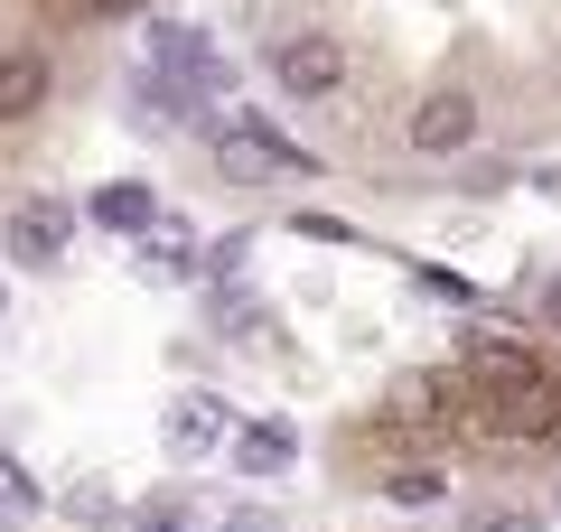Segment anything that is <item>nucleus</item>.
I'll list each match as a JSON object with an SVG mask.
<instances>
[{"label": "nucleus", "instance_id": "f257e3e1", "mask_svg": "<svg viewBox=\"0 0 561 532\" xmlns=\"http://www.w3.org/2000/svg\"><path fill=\"white\" fill-rule=\"evenodd\" d=\"M272 84L290 103H319L346 84V47L328 38V28H290V38H272Z\"/></svg>", "mask_w": 561, "mask_h": 532}, {"label": "nucleus", "instance_id": "f03ea898", "mask_svg": "<svg viewBox=\"0 0 561 532\" xmlns=\"http://www.w3.org/2000/svg\"><path fill=\"white\" fill-rule=\"evenodd\" d=\"M412 150H421V159H459V150H478V94H468V84L421 94V103H412Z\"/></svg>", "mask_w": 561, "mask_h": 532}, {"label": "nucleus", "instance_id": "7ed1b4c3", "mask_svg": "<svg viewBox=\"0 0 561 532\" xmlns=\"http://www.w3.org/2000/svg\"><path fill=\"white\" fill-rule=\"evenodd\" d=\"M47 94H57V57L47 47H10L0 57V122H38Z\"/></svg>", "mask_w": 561, "mask_h": 532}, {"label": "nucleus", "instance_id": "20e7f679", "mask_svg": "<svg viewBox=\"0 0 561 532\" xmlns=\"http://www.w3.org/2000/svg\"><path fill=\"white\" fill-rule=\"evenodd\" d=\"M66 234H76V206L28 197L20 216H10V262H57V253H66Z\"/></svg>", "mask_w": 561, "mask_h": 532}, {"label": "nucleus", "instance_id": "39448f33", "mask_svg": "<svg viewBox=\"0 0 561 532\" xmlns=\"http://www.w3.org/2000/svg\"><path fill=\"white\" fill-rule=\"evenodd\" d=\"M84 216L113 224V234H150V224H160V197H150L140 177H113V187H94V197H84Z\"/></svg>", "mask_w": 561, "mask_h": 532}, {"label": "nucleus", "instance_id": "423d86ee", "mask_svg": "<svg viewBox=\"0 0 561 532\" xmlns=\"http://www.w3.org/2000/svg\"><path fill=\"white\" fill-rule=\"evenodd\" d=\"M225 430H234V420H225L206 393L169 402V449H179V458H216V449H225Z\"/></svg>", "mask_w": 561, "mask_h": 532}, {"label": "nucleus", "instance_id": "0eeeda50", "mask_svg": "<svg viewBox=\"0 0 561 532\" xmlns=\"http://www.w3.org/2000/svg\"><path fill=\"white\" fill-rule=\"evenodd\" d=\"M225 449H234V467H243V476H280L290 458H300V439L280 430V420H253V430H234Z\"/></svg>", "mask_w": 561, "mask_h": 532}, {"label": "nucleus", "instance_id": "6e6552de", "mask_svg": "<svg viewBox=\"0 0 561 532\" xmlns=\"http://www.w3.org/2000/svg\"><path fill=\"white\" fill-rule=\"evenodd\" d=\"M140 113H160V122H197V94H187V84H169V76H150V66H140Z\"/></svg>", "mask_w": 561, "mask_h": 532}, {"label": "nucleus", "instance_id": "1a4fd4ad", "mask_svg": "<svg viewBox=\"0 0 561 532\" xmlns=\"http://www.w3.org/2000/svg\"><path fill=\"white\" fill-rule=\"evenodd\" d=\"M150 0H57V20H76V28H103V20H140Z\"/></svg>", "mask_w": 561, "mask_h": 532}, {"label": "nucleus", "instance_id": "9d476101", "mask_svg": "<svg viewBox=\"0 0 561 532\" xmlns=\"http://www.w3.org/2000/svg\"><path fill=\"white\" fill-rule=\"evenodd\" d=\"M383 495H393V505H440V476H431V467H393Z\"/></svg>", "mask_w": 561, "mask_h": 532}, {"label": "nucleus", "instance_id": "9b49d317", "mask_svg": "<svg viewBox=\"0 0 561 532\" xmlns=\"http://www.w3.org/2000/svg\"><path fill=\"white\" fill-rule=\"evenodd\" d=\"M0 495H10V505H20V513L38 505V486H28V467H20V458H0Z\"/></svg>", "mask_w": 561, "mask_h": 532}, {"label": "nucleus", "instance_id": "f8f14e48", "mask_svg": "<svg viewBox=\"0 0 561 532\" xmlns=\"http://www.w3.org/2000/svg\"><path fill=\"white\" fill-rule=\"evenodd\" d=\"M140 532H197V513H179V505H150V513H140Z\"/></svg>", "mask_w": 561, "mask_h": 532}, {"label": "nucleus", "instance_id": "ddd939ff", "mask_svg": "<svg viewBox=\"0 0 561 532\" xmlns=\"http://www.w3.org/2000/svg\"><path fill=\"white\" fill-rule=\"evenodd\" d=\"M225 532H272V513H262V505H234V513H225Z\"/></svg>", "mask_w": 561, "mask_h": 532}, {"label": "nucleus", "instance_id": "4468645a", "mask_svg": "<svg viewBox=\"0 0 561 532\" xmlns=\"http://www.w3.org/2000/svg\"><path fill=\"white\" fill-rule=\"evenodd\" d=\"M534 187H542V197H561V169H534Z\"/></svg>", "mask_w": 561, "mask_h": 532}, {"label": "nucleus", "instance_id": "2eb2a0df", "mask_svg": "<svg viewBox=\"0 0 561 532\" xmlns=\"http://www.w3.org/2000/svg\"><path fill=\"white\" fill-rule=\"evenodd\" d=\"M486 532H534V523H524V513H496V523H486Z\"/></svg>", "mask_w": 561, "mask_h": 532}, {"label": "nucleus", "instance_id": "dca6fc26", "mask_svg": "<svg viewBox=\"0 0 561 532\" xmlns=\"http://www.w3.org/2000/svg\"><path fill=\"white\" fill-rule=\"evenodd\" d=\"M542 317H552V327H561V280H552V290H542Z\"/></svg>", "mask_w": 561, "mask_h": 532}]
</instances>
